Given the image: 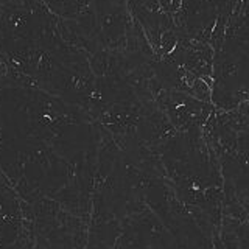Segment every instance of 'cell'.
I'll list each match as a JSON object with an SVG mask.
<instances>
[{"mask_svg":"<svg viewBox=\"0 0 249 249\" xmlns=\"http://www.w3.org/2000/svg\"><path fill=\"white\" fill-rule=\"evenodd\" d=\"M97 25L107 50H124L134 25L126 0H90Z\"/></svg>","mask_w":249,"mask_h":249,"instance_id":"obj_2","label":"cell"},{"mask_svg":"<svg viewBox=\"0 0 249 249\" xmlns=\"http://www.w3.org/2000/svg\"><path fill=\"white\" fill-rule=\"evenodd\" d=\"M156 103L178 132L201 129L215 112L210 101L173 89H162L156 97Z\"/></svg>","mask_w":249,"mask_h":249,"instance_id":"obj_1","label":"cell"},{"mask_svg":"<svg viewBox=\"0 0 249 249\" xmlns=\"http://www.w3.org/2000/svg\"><path fill=\"white\" fill-rule=\"evenodd\" d=\"M126 3L129 14L163 11L160 6V0H126Z\"/></svg>","mask_w":249,"mask_h":249,"instance_id":"obj_5","label":"cell"},{"mask_svg":"<svg viewBox=\"0 0 249 249\" xmlns=\"http://www.w3.org/2000/svg\"><path fill=\"white\" fill-rule=\"evenodd\" d=\"M25 201L20 199L13 184L0 170V249L14 245L22 235Z\"/></svg>","mask_w":249,"mask_h":249,"instance_id":"obj_3","label":"cell"},{"mask_svg":"<svg viewBox=\"0 0 249 249\" xmlns=\"http://www.w3.org/2000/svg\"><path fill=\"white\" fill-rule=\"evenodd\" d=\"M90 0H42L49 11L59 19H76Z\"/></svg>","mask_w":249,"mask_h":249,"instance_id":"obj_4","label":"cell"}]
</instances>
